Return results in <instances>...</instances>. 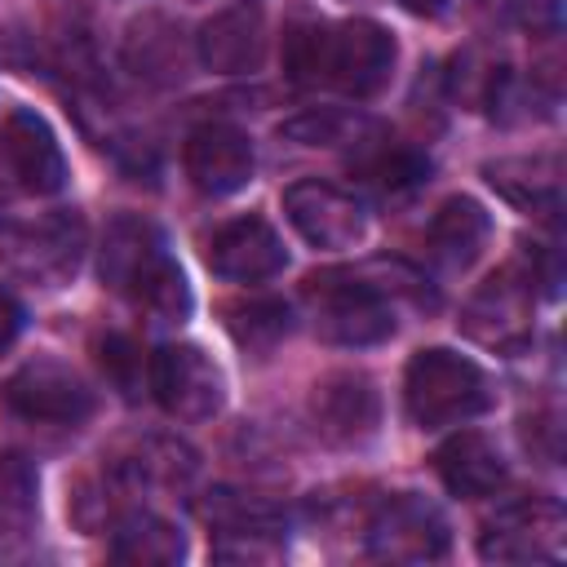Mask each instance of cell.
Masks as SVG:
<instances>
[{
    "label": "cell",
    "instance_id": "cell-1",
    "mask_svg": "<svg viewBox=\"0 0 567 567\" xmlns=\"http://www.w3.org/2000/svg\"><path fill=\"white\" fill-rule=\"evenodd\" d=\"M102 284L164 323L190 315V284L173 261L164 235L146 217H115L102 235Z\"/></svg>",
    "mask_w": 567,
    "mask_h": 567
},
{
    "label": "cell",
    "instance_id": "cell-2",
    "mask_svg": "<svg viewBox=\"0 0 567 567\" xmlns=\"http://www.w3.org/2000/svg\"><path fill=\"white\" fill-rule=\"evenodd\" d=\"M403 408L416 430H447L487 412L492 385L474 359L430 346V350H416L403 368Z\"/></svg>",
    "mask_w": 567,
    "mask_h": 567
},
{
    "label": "cell",
    "instance_id": "cell-3",
    "mask_svg": "<svg viewBox=\"0 0 567 567\" xmlns=\"http://www.w3.org/2000/svg\"><path fill=\"white\" fill-rule=\"evenodd\" d=\"M84 248L89 226L75 208H53L0 226V261L31 288H66L84 261Z\"/></svg>",
    "mask_w": 567,
    "mask_h": 567
},
{
    "label": "cell",
    "instance_id": "cell-4",
    "mask_svg": "<svg viewBox=\"0 0 567 567\" xmlns=\"http://www.w3.org/2000/svg\"><path fill=\"white\" fill-rule=\"evenodd\" d=\"M306 301L315 332L332 346H377L394 337V310L381 284H368L359 270H323L306 279Z\"/></svg>",
    "mask_w": 567,
    "mask_h": 567
},
{
    "label": "cell",
    "instance_id": "cell-5",
    "mask_svg": "<svg viewBox=\"0 0 567 567\" xmlns=\"http://www.w3.org/2000/svg\"><path fill=\"white\" fill-rule=\"evenodd\" d=\"M0 408L13 421L49 425V430H75L93 416V390L89 381L62 363V359H31L0 385Z\"/></svg>",
    "mask_w": 567,
    "mask_h": 567
},
{
    "label": "cell",
    "instance_id": "cell-6",
    "mask_svg": "<svg viewBox=\"0 0 567 567\" xmlns=\"http://www.w3.org/2000/svg\"><path fill=\"white\" fill-rule=\"evenodd\" d=\"M213 532V558L221 563H270L284 554V509L248 492H213L199 505Z\"/></svg>",
    "mask_w": 567,
    "mask_h": 567
},
{
    "label": "cell",
    "instance_id": "cell-7",
    "mask_svg": "<svg viewBox=\"0 0 567 567\" xmlns=\"http://www.w3.org/2000/svg\"><path fill=\"white\" fill-rule=\"evenodd\" d=\"M536 279L523 275L518 266H501L461 310V332L474 337L487 350L518 354L532 341V301H536Z\"/></svg>",
    "mask_w": 567,
    "mask_h": 567
},
{
    "label": "cell",
    "instance_id": "cell-8",
    "mask_svg": "<svg viewBox=\"0 0 567 567\" xmlns=\"http://www.w3.org/2000/svg\"><path fill=\"white\" fill-rule=\"evenodd\" d=\"M567 514L554 496H523L496 509L478 536L487 563H554L563 554Z\"/></svg>",
    "mask_w": 567,
    "mask_h": 567
},
{
    "label": "cell",
    "instance_id": "cell-9",
    "mask_svg": "<svg viewBox=\"0 0 567 567\" xmlns=\"http://www.w3.org/2000/svg\"><path fill=\"white\" fill-rule=\"evenodd\" d=\"M66 186V155L44 115L13 106L0 120V190L53 195Z\"/></svg>",
    "mask_w": 567,
    "mask_h": 567
},
{
    "label": "cell",
    "instance_id": "cell-10",
    "mask_svg": "<svg viewBox=\"0 0 567 567\" xmlns=\"http://www.w3.org/2000/svg\"><path fill=\"white\" fill-rule=\"evenodd\" d=\"M368 549L385 563H434L447 554V518L416 492H394L368 518Z\"/></svg>",
    "mask_w": 567,
    "mask_h": 567
},
{
    "label": "cell",
    "instance_id": "cell-11",
    "mask_svg": "<svg viewBox=\"0 0 567 567\" xmlns=\"http://www.w3.org/2000/svg\"><path fill=\"white\" fill-rule=\"evenodd\" d=\"M151 390L177 421H213L226 403L221 368L199 346H164L151 359Z\"/></svg>",
    "mask_w": 567,
    "mask_h": 567
},
{
    "label": "cell",
    "instance_id": "cell-12",
    "mask_svg": "<svg viewBox=\"0 0 567 567\" xmlns=\"http://www.w3.org/2000/svg\"><path fill=\"white\" fill-rule=\"evenodd\" d=\"M394 35L372 18H350L328 35V66L323 80L350 97H377L394 75Z\"/></svg>",
    "mask_w": 567,
    "mask_h": 567
},
{
    "label": "cell",
    "instance_id": "cell-13",
    "mask_svg": "<svg viewBox=\"0 0 567 567\" xmlns=\"http://www.w3.org/2000/svg\"><path fill=\"white\" fill-rule=\"evenodd\" d=\"M284 213L292 221V230L315 244V248H350L363 239L368 230V213L354 195H346L341 186L332 182H292L284 190Z\"/></svg>",
    "mask_w": 567,
    "mask_h": 567
},
{
    "label": "cell",
    "instance_id": "cell-14",
    "mask_svg": "<svg viewBox=\"0 0 567 567\" xmlns=\"http://www.w3.org/2000/svg\"><path fill=\"white\" fill-rule=\"evenodd\" d=\"M310 421L332 447H354L377 434L381 394L363 372H332L310 390Z\"/></svg>",
    "mask_w": 567,
    "mask_h": 567
},
{
    "label": "cell",
    "instance_id": "cell-15",
    "mask_svg": "<svg viewBox=\"0 0 567 567\" xmlns=\"http://www.w3.org/2000/svg\"><path fill=\"white\" fill-rule=\"evenodd\" d=\"M252 168H257L252 142L235 124H199L186 137V177L199 195L213 199L235 195L252 182Z\"/></svg>",
    "mask_w": 567,
    "mask_h": 567
},
{
    "label": "cell",
    "instance_id": "cell-16",
    "mask_svg": "<svg viewBox=\"0 0 567 567\" xmlns=\"http://www.w3.org/2000/svg\"><path fill=\"white\" fill-rule=\"evenodd\" d=\"M195 58L217 75H248L266 62V13L257 0H239L208 18L195 35Z\"/></svg>",
    "mask_w": 567,
    "mask_h": 567
},
{
    "label": "cell",
    "instance_id": "cell-17",
    "mask_svg": "<svg viewBox=\"0 0 567 567\" xmlns=\"http://www.w3.org/2000/svg\"><path fill=\"white\" fill-rule=\"evenodd\" d=\"M204 261L230 284H261L288 266V252L266 217H235L208 239Z\"/></svg>",
    "mask_w": 567,
    "mask_h": 567
},
{
    "label": "cell",
    "instance_id": "cell-18",
    "mask_svg": "<svg viewBox=\"0 0 567 567\" xmlns=\"http://www.w3.org/2000/svg\"><path fill=\"white\" fill-rule=\"evenodd\" d=\"M434 470L443 478V487L461 501H483V496H496L505 487V456L501 447L478 434V430H461L452 434L439 452H434Z\"/></svg>",
    "mask_w": 567,
    "mask_h": 567
},
{
    "label": "cell",
    "instance_id": "cell-19",
    "mask_svg": "<svg viewBox=\"0 0 567 567\" xmlns=\"http://www.w3.org/2000/svg\"><path fill=\"white\" fill-rule=\"evenodd\" d=\"M487 235H492L487 208H483L478 199H470V195H452V199L439 204V213L430 217V226H425V248H430V257H434L439 266L465 270V266L483 252Z\"/></svg>",
    "mask_w": 567,
    "mask_h": 567
},
{
    "label": "cell",
    "instance_id": "cell-20",
    "mask_svg": "<svg viewBox=\"0 0 567 567\" xmlns=\"http://www.w3.org/2000/svg\"><path fill=\"white\" fill-rule=\"evenodd\" d=\"M483 177L496 186V195H505L514 208L523 213H558V195H563V177H558V155H514V159H496L483 164Z\"/></svg>",
    "mask_w": 567,
    "mask_h": 567
},
{
    "label": "cell",
    "instance_id": "cell-21",
    "mask_svg": "<svg viewBox=\"0 0 567 567\" xmlns=\"http://www.w3.org/2000/svg\"><path fill=\"white\" fill-rule=\"evenodd\" d=\"M124 58L137 75L146 80H159V84H173L186 75V49L177 40V31L164 22V18H142L133 31H128V44H124Z\"/></svg>",
    "mask_w": 567,
    "mask_h": 567
},
{
    "label": "cell",
    "instance_id": "cell-22",
    "mask_svg": "<svg viewBox=\"0 0 567 567\" xmlns=\"http://www.w3.org/2000/svg\"><path fill=\"white\" fill-rule=\"evenodd\" d=\"M182 554H186V545H182L177 527L155 518V514H133L128 523L115 527V540H111L115 563H146V567L155 563V567H164V563H177Z\"/></svg>",
    "mask_w": 567,
    "mask_h": 567
},
{
    "label": "cell",
    "instance_id": "cell-23",
    "mask_svg": "<svg viewBox=\"0 0 567 567\" xmlns=\"http://www.w3.org/2000/svg\"><path fill=\"white\" fill-rule=\"evenodd\" d=\"M292 328V315L284 301H270V297H248V301H230L226 306V332L235 337L239 350H252V354H266L275 350Z\"/></svg>",
    "mask_w": 567,
    "mask_h": 567
},
{
    "label": "cell",
    "instance_id": "cell-24",
    "mask_svg": "<svg viewBox=\"0 0 567 567\" xmlns=\"http://www.w3.org/2000/svg\"><path fill=\"white\" fill-rule=\"evenodd\" d=\"M328 35H332V22L310 18V13H297V18L284 27V71H288L297 84H319V80H323V66H328Z\"/></svg>",
    "mask_w": 567,
    "mask_h": 567
},
{
    "label": "cell",
    "instance_id": "cell-25",
    "mask_svg": "<svg viewBox=\"0 0 567 567\" xmlns=\"http://www.w3.org/2000/svg\"><path fill=\"white\" fill-rule=\"evenodd\" d=\"M363 173L381 190H412L430 177V159L408 151V146H385V151H377V159L363 164Z\"/></svg>",
    "mask_w": 567,
    "mask_h": 567
},
{
    "label": "cell",
    "instance_id": "cell-26",
    "mask_svg": "<svg viewBox=\"0 0 567 567\" xmlns=\"http://www.w3.org/2000/svg\"><path fill=\"white\" fill-rule=\"evenodd\" d=\"M31 518V474L18 456H0V536L22 532Z\"/></svg>",
    "mask_w": 567,
    "mask_h": 567
},
{
    "label": "cell",
    "instance_id": "cell-27",
    "mask_svg": "<svg viewBox=\"0 0 567 567\" xmlns=\"http://www.w3.org/2000/svg\"><path fill=\"white\" fill-rule=\"evenodd\" d=\"M102 354V368H106V377L120 385V390H133V381H137V372H142V354H137V346L128 341V337H120V332H111L102 346H97Z\"/></svg>",
    "mask_w": 567,
    "mask_h": 567
},
{
    "label": "cell",
    "instance_id": "cell-28",
    "mask_svg": "<svg viewBox=\"0 0 567 567\" xmlns=\"http://www.w3.org/2000/svg\"><path fill=\"white\" fill-rule=\"evenodd\" d=\"M346 124H350V120L337 115V111H310V115L284 124V133L297 137V142H306V146H332V142H341V128H346Z\"/></svg>",
    "mask_w": 567,
    "mask_h": 567
},
{
    "label": "cell",
    "instance_id": "cell-29",
    "mask_svg": "<svg viewBox=\"0 0 567 567\" xmlns=\"http://www.w3.org/2000/svg\"><path fill=\"white\" fill-rule=\"evenodd\" d=\"M18 332H22V306L13 301L9 288H0V354L18 341Z\"/></svg>",
    "mask_w": 567,
    "mask_h": 567
},
{
    "label": "cell",
    "instance_id": "cell-30",
    "mask_svg": "<svg viewBox=\"0 0 567 567\" xmlns=\"http://www.w3.org/2000/svg\"><path fill=\"white\" fill-rule=\"evenodd\" d=\"M408 13H425V18H434V13H443L447 9V0H399Z\"/></svg>",
    "mask_w": 567,
    "mask_h": 567
}]
</instances>
